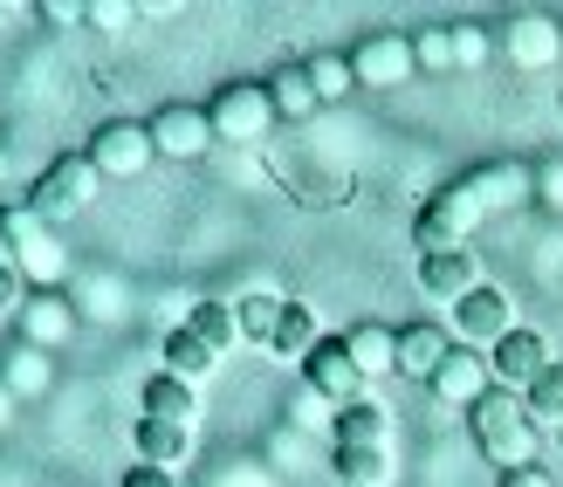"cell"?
<instances>
[{
	"label": "cell",
	"instance_id": "6da1fadb",
	"mask_svg": "<svg viewBox=\"0 0 563 487\" xmlns=\"http://www.w3.org/2000/svg\"><path fill=\"white\" fill-rule=\"evenodd\" d=\"M467 425H474V446H482L501 474L537 467V419H529V406L516 391H488L482 406L467 412Z\"/></svg>",
	"mask_w": 563,
	"mask_h": 487
},
{
	"label": "cell",
	"instance_id": "7a4b0ae2",
	"mask_svg": "<svg viewBox=\"0 0 563 487\" xmlns=\"http://www.w3.org/2000/svg\"><path fill=\"white\" fill-rule=\"evenodd\" d=\"M482 220H488V213H482V199H474L467 179L427 192V207L412 213V247H419V262H427V254H461V247H474V226H482Z\"/></svg>",
	"mask_w": 563,
	"mask_h": 487
},
{
	"label": "cell",
	"instance_id": "3957f363",
	"mask_svg": "<svg viewBox=\"0 0 563 487\" xmlns=\"http://www.w3.org/2000/svg\"><path fill=\"white\" fill-rule=\"evenodd\" d=\"M97 186H103V171L82 158V152H63L35 186H27V213H35L42 226H55V220H76L82 207L97 199Z\"/></svg>",
	"mask_w": 563,
	"mask_h": 487
},
{
	"label": "cell",
	"instance_id": "277c9868",
	"mask_svg": "<svg viewBox=\"0 0 563 487\" xmlns=\"http://www.w3.org/2000/svg\"><path fill=\"white\" fill-rule=\"evenodd\" d=\"M207 124H213V145H262L275 124L268 82H220L207 103Z\"/></svg>",
	"mask_w": 563,
	"mask_h": 487
},
{
	"label": "cell",
	"instance_id": "5b68a950",
	"mask_svg": "<svg viewBox=\"0 0 563 487\" xmlns=\"http://www.w3.org/2000/svg\"><path fill=\"white\" fill-rule=\"evenodd\" d=\"M82 158H90L103 179H137L152 158H158V145H152V124H137V118H110V124H97L90 131V145H82Z\"/></svg>",
	"mask_w": 563,
	"mask_h": 487
},
{
	"label": "cell",
	"instance_id": "8992f818",
	"mask_svg": "<svg viewBox=\"0 0 563 487\" xmlns=\"http://www.w3.org/2000/svg\"><path fill=\"white\" fill-rule=\"evenodd\" d=\"M302 391L317 398V406H330V419L344 412V406H357V398H364V370L351 364L344 336H323L317 351L302 357Z\"/></svg>",
	"mask_w": 563,
	"mask_h": 487
},
{
	"label": "cell",
	"instance_id": "52a82bcc",
	"mask_svg": "<svg viewBox=\"0 0 563 487\" xmlns=\"http://www.w3.org/2000/svg\"><path fill=\"white\" fill-rule=\"evenodd\" d=\"M550 364H556V357H550V336L516 323V330H509V336H501L495 351H488V378H495V391H516V398H529V385H537Z\"/></svg>",
	"mask_w": 563,
	"mask_h": 487
},
{
	"label": "cell",
	"instance_id": "ba28073f",
	"mask_svg": "<svg viewBox=\"0 0 563 487\" xmlns=\"http://www.w3.org/2000/svg\"><path fill=\"white\" fill-rule=\"evenodd\" d=\"M509 330H516V302H509V289H495V281H482L474 296L454 302V343H467V351H495Z\"/></svg>",
	"mask_w": 563,
	"mask_h": 487
},
{
	"label": "cell",
	"instance_id": "9c48e42d",
	"mask_svg": "<svg viewBox=\"0 0 563 487\" xmlns=\"http://www.w3.org/2000/svg\"><path fill=\"white\" fill-rule=\"evenodd\" d=\"M351 76L364 82V90H399V82L419 76L412 63V35H399V27H385V35H364L351 48Z\"/></svg>",
	"mask_w": 563,
	"mask_h": 487
},
{
	"label": "cell",
	"instance_id": "30bf717a",
	"mask_svg": "<svg viewBox=\"0 0 563 487\" xmlns=\"http://www.w3.org/2000/svg\"><path fill=\"white\" fill-rule=\"evenodd\" d=\"M0 262L14 275H55V247H48V226L21 207H0Z\"/></svg>",
	"mask_w": 563,
	"mask_h": 487
},
{
	"label": "cell",
	"instance_id": "8fae6325",
	"mask_svg": "<svg viewBox=\"0 0 563 487\" xmlns=\"http://www.w3.org/2000/svg\"><path fill=\"white\" fill-rule=\"evenodd\" d=\"M427 391L440 398V406L474 412V406H482V398L495 391V378H488V351H467V343H454V351H446V364L427 378Z\"/></svg>",
	"mask_w": 563,
	"mask_h": 487
},
{
	"label": "cell",
	"instance_id": "7c38bea8",
	"mask_svg": "<svg viewBox=\"0 0 563 487\" xmlns=\"http://www.w3.org/2000/svg\"><path fill=\"white\" fill-rule=\"evenodd\" d=\"M152 145H158V158H207L213 152L207 110L200 103H165L158 118H152Z\"/></svg>",
	"mask_w": 563,
	"mask_h": 487
},
{
	"label": "cell",
	"instance_id": "4fadbf2b",
	"mask_svg": "<svg viewBox=\"0 0 563 487\" xmlns=\"http://www.w3.org/2000/svg\"><path fill=\"white\" fill-rule=\"evenodd\" d=\"M501 55H509L516 69H550L563 55V27L550 14H516L509 27H501Z\"/></svg>",
	"mask_w": 563,
	"mask_h": 487
},
{
	"label": "cell",
	"instance_id": "5bb4252c",
	"mask_svg": "<svg viewBox=\"0 0 563 487\" xmlns=\"http://www.w3.org/2000/svg\"><path fill=\"white\" fill-rule=\"evenodd\" d=\"M131 446H137V467L179 474V467L192 461V425H173V419H145V412H137V425H131Z\"/></svg>",
	"mask_w": 563,
	"mask_h": 487
},
{
	"label": "cell",
	"instance_id": "9a60e30c",
	"mask_svg": "<svg viewBox=\"0 0 563 487\" xmlns=\"http://www.w3.org/2000/svg\"><path fill=\"white\" fill-rule=\"evenodd\" d=\"M419 289L454 309L461 296L482 289V254H474V247H461V254H427V262H419Z\"/></svg>",
	"mask_w": 563,
	"mask_h": 487
},
{
	"label": "cell",
	"instance_id": "2e32d148",
	"mask_svg": "<svg viewBox=\"0 0 563 487\" xmlns=\"http://www.w3.org/2000/svg\"><path fill=\"white\" fill-rule=\"evenodd\" d=\"M467 186H474V199H482V213H509V207H522V199L537 192V179H529V165H516V158L474 165V171H467Z\"/></svg>",
	"mask_w": 563,
	"mask_h": 487
},
{
	"label": "cell",
	"instance_id": "e0dca14e",
	"mask_svg": "<svg viewBox=\"0 0 563 487\" xmlns=\"http://www.w3.org/2000/svg\"><path fill=\"white\" fill-rule=\"evenodd\" d=\"M330 440L336 446H364V453H391V412L372 406V398H357V406H344L330 419Z\"/></svg>",
	"mask_w": 563,
	"mask_h": 487
},
{
	"label": "cell",
	"instance_id": "ac0fdd59",
	"mask_svg": "<svg viewBox=\"0 0 563 487\" xmlns=\"http://www.w3.org/2000/svg\"><path fill=\"white\" fill-rule=\"evenodd\" d=\"M344 351H351V364L364 370V385H372V378H391V370H399V330H385V323H351V330H344Z\"/></svg>",
	"mask_w": 563,
	"mask_h": 487
},
{
	"label": "cell",
	"instance_id": "d6986e66",
	"mask_svg": "<svg viewBox=\"0 0 563 487\" xmlns=\"http://www.w3.org/2000/svg\"><path fill=\"white\" fill-rule=\"evenodd\" d=\"M446 351H454V330H440V323H406V330H399V378H433V370L446 364Z\"/></svg>",
	"mask_w": 563,
	"mask_h": 487
},
{
	"label": "cell",
	"instance_id": "ffe728a7",
	"mask_svg": "<svg viewBox=\"0 0 563 487\" xmlns=\"http://www.w3.org/2000/svg\"><path fill=\"white\" fill-rule=\"evenodd\" d=\"M137 406H145V419L192 425V412H200V385L173 378V370H152V378H145V391H137Z\"/></svg>",
	"mask_w": 563,
	"mask_h": 487
},
{
	"label": "cell",
	"instance_id": "44dd1931",
	"mask_svg": "<svg viewBox=\"0 0 563 487\" xmlns=\"http://www.w3.org/2000/svg\"><path fill=\"white\" fill-rule=\"evenodd\" d=\"M158 357H165V370H173V378H186V385H207L213 370H220V351H213V343H200L186 323L165 336V351H158Z\"/></svg>",
	"mask_w": 563,
	"mask_h": 487
},
{
	"label": "cell",
	"instance_id": "7402d4cb",
	"mask_svg": "<svg viewBox=\"0 0 563 487\" xmlns=\"http://www.w3.org/2000/svg\"><path fill=\"white\" fill-rule=\"evenodd\" d=\"M282 309H289V296H268V289H247V296H234V330H241V343H275V323H282Z\"/></svg>",
	"mask_w": 563,
	"mask_h": 487
},
{
	"label": "cell",
	"instance_id": "603a6c76",
	"mask_svg": "<svg viewBox=\"0 0 563 487\" xmlns=\"http://www.w3.org/2000/svg\"><path fill=\"white\" fill-rule=\"evenodd\" d=\"M317 343H323L317 309H309V302H289V309H282V323H275V343H268V351H275V357H289V364H302L309 351H317Z\"/></svg>",
	"mask_w": 563,
	"mask_h": 487
},
{
	"label": "cell",
	"instance_id": "cb8c5ba5",
	"mask_svg": "<svg viewBox=\"0 0 563 487\" xmlns=\"http://www.w3.org/2000/svg\"><path fill=\"white\" fill-rule=\"evenodd\" d=\"M268 103H275V118H309V110H317V82H309V63L275 69V76H268Z\"/></svg>",
	"mask_w": 563,
	"mask_h": 487
},
{
	"label": "cell",
	"instance_id": "d4e9b609",
	"mask_svg": "<svg viewBox=\"0 0 563 487\" xmlns=\"http://www.w3.org/2000/svg\"><path fill=\"white\" fill-rule=\"evenodd\" d=\"M186 330L200 336V343H213L220 357L241 343V330H234V302H192V309H186Z\"/></svg>",
	"mask_w": 563,
	"mask_h": 487
},
{
	"label": "cell",
	"instance_id": "484cf974",
	"mask_svg": "<svg viewBox=\"0 0 563 487\" xmlns=\"http://www.w3.org/2000/svg\"><path fill=\"white\" fill-rule=\"evenodd\" d=\"M330 467L344 487H385L391 480V453H364V446H336L330 453Z\"/></svg>",
	"mask_w": 563,
	"mask_h": 487
},
{
	"label": "cell",
	"instance_id": "4316f807",
	"mask_svg": "<svg viewBox=\"0 0 563 487\" xmlns=\"http://www.w3.org/2000/svg\"><path fill=\"white\" fill-rule=\"evenodd\" d=\"M522 406H529V419H537V425H556V433H563V357L543 370L537 385H529Z\"/></svg>",
	"mask_w": 563,
	"mask_h": 487
},
{
	"label": "cell",
	"instance_id": "83f0119b",
	"mask_svg": "<svg viewBox=\"0 0 563 487\" xmlns=\"http://www.w3.org/2000/svg\"><path fill=\"white\" fill-rule=\"evenodd\" d=\"M309 82H317V103H344L357 90L351 55H317V63H309Z\"/></svg>",
	"mask_w": 563,
	"mask_h": 487
},
{
	"label": "cell",
	"instance_id": "f1b7e54d",
	"mask_svg": "<svg viewBox=\"0 0 563 487\" xmlns=\"http://www.w3.org/2000/svg\"><path fill=\"white\" fill-rule=\"evenodd\" d=\"M412 63L446 76V69H454V27H419V35H412Z\"/></svg>",
	"mask_w": 563,
	"mask_h": 487
},
{
	"label": "cell",
	"instance_id": "f546056e",
	"mask_svg": "<svg viewBox=\"0 0 563 487\" xmlns=\"http://www.w3.org/2000/svg\"><path fill=\"white\" fill-rule=\"evenodd\" d=\"M21 309H27V330H35V336H63V323H69V317H63V296H55V289L27 296Z\"/></svg>",
	"mask_w": 563,
	"mask_h": 487
},
{
	"label": "cell",
	"instance_id": "4dcf8cb0",
	"mask_svg": "<svg viewBox=\"0 0 563 487\" xmlns=\"http://www.w3.org/2000/svg\"><path fill=\"white\" fill-rule=\"evenodd\" d=\"M495 55V42L482 35V27H454V69H482Z\"/></svg>",
	"mask_w": 563,
	"mask_h": 487
},
{
	"label": "cell",
	"instance_id": "1f68e13d",
	"mask_svg": "<svg viewBox=\"0 0 563 487\" xmlns=\"http://www.w3.org/2000/svg\"><path fill=\"white\" fill-rule=\"evenodd\" d=\"M21 302H27V296H21V275L0 262V317H8V309H21Z\"/></svg>",
	"mask_w": 563,
	"mask_h": 487
},
{
	"label": "cell",
	"instance_id": "d6a6232c",
	"mask_svg": "<svg viewBox=\"0 0 563 487\" xmlns=\"http://www.w3.org/2000/svg\"><path fill=\"white\" fill-rule=\"evenodd\" d=\"M124 487H179V474H158V467H131Z\"/></svg>",
	"mask_w": 563,
	"mask_h": 487
},
{
	"label": "cell",
	"instance_id": "836d02e7",
	"mask_svg": "<svg viewBox=\"0 0 563 487\" xmlns=\"http://www.w3.org/2000/svg\"><path fill=\"white\" fill-rule=\"evenodd\" d=\"M501 487H556L543 467H516V474H501Z\"/></svg>",
	"mask_w": 563,
	"mask_h": 487
},
{
	"label": "cell",
	"instance_id": "e575fe53",
	"mask_svg": "<svg viewBox=\"0 0 563 487\" xmlns=\"http://www.w3.org/2000/svg\"><path fill=\"white\" fill-rule=\"evenodd\" d=\"M537 186H543V199H550V207L563 213V165H550V171H543V179H537Z\"/></svg>",
	"mask_w": 563,
	"mask_h": 487
},
{
	"label": "cell",
	"instance_id": "d590c367",
	"mask_svg": "<svg viewBox=\"0 0 563 487\" xmlns=\"http://www.w3.org/2000/svg\"><path fill=\"white\" fill-rule=\"evenodd\" d=\"M82 14H90V8H69V0H48V8H42V21H63V27L82 21Z\"/></svg>",
	"mask_w": 563,
	"mask_h": 487
},
{
	"label": "cell",
	"instance_id": "8d00e7d4",
	"mask_svg": "<svg viewBox=\"0 0 563 487\" xmlns=\"http://www.w3.org/2000/svg\"><path fill=\"white\" fill-rule=\"evenodd\" d=\"M556 446H563V433H556Z\"/></svg>",
	"mask_w": 563,
	"mask_h": 487
}]
</instances>
